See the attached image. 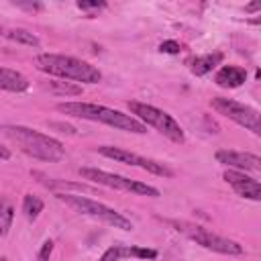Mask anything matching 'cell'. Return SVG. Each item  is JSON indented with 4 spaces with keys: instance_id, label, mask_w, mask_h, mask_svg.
Here are the masks:
<instances>
[{
    "instance_id": "6da1fadb",
    "label": "cell",
    "mask_w": 261,
    "mask_h": 261,
    "mask_svg": "<svg viewBox=\"0 0 261 261\" xmlns=\"http://www.w3.org/2000/svg\"><path fill=\"white\" fill-rule=\"evenodd\" d=\"M0 130L4 137H8L12 143H16V147L22 153H27L33 159L47 161V163H57V161L65 159L63 145L57 139H53L41 130H35V128L22 126V124H2Z\"/></svg>"
},
{
    "instance_id": "7a4b0ae2",
    "label": "cell",
    "mask_w": 261,
    "mask_h": 261,
    "mask_svg": "<svg viewBox=\"0 0 261 261\" xmlns=\"http://www.w3.org/2000/svg\"><path fill=\"white\" fill-rule=\"evenodd\" d=\"M57 110L67 114V116H75V118H86V120H94V122H102L108 126H114L118 130H126V133H135V135H145L147 126L143 122H139L135 116L124 114L120 110L102 106V104H92V102H61L57 104Z\"/></svg>"
},
{
    "instance_id": "3957f363",
    "label": "cell",
    "mask_w": 261,
    "mask_h": 261,
    "mask_svg": "<svg viewBox=\"0 0 261 261\" xmlns=\"http://www.w3.org/2000/svg\"><path fill=\"white\" fill-rule=\"evenodd\" d=\"M35 65L39 71L61 77V80H71V82H82V84H98L102 80V73L96 65L71 57V55H59V53H39L35 57Z\"/></svg>"
},
{
    "instance_id": "277c9868",
    "label": "cell",
    "mask_w": 261,
    "mask_h": 261,
    "mask_svg": "<svg viewBox=\"0 0 261 261\" xmlns=\"http://www.w3.org/2000/svg\"><path fill=\"white\" fill-rule=\"evenodd\" d=\"M57 200H61L63 204H67L69 208H73L75 212L84 214V216H90V218H96V220H102L114 228H122V230H130L133 228V222L122 216L120 212H116L114 208L106 206V204H100L96 200H90L86 196H77V194H67V192H57L55 194Z\"/></svg>"
},
{
    "instance_id": "5b68a950",
    "label": "cell",
    "mask_w": 261,
    "mask_h": 261,
    "mask_svg": "<svg viewBox=\"0 0 261 261\" xmlns=\"http://www.w3.org/2000/svg\"><path fill=\"white\" fill-rule=\"evenodd\" d=\"M128 110H130V116H135L139 122H143L145 126H153L157 128L163 137H167L169 141L173 143H184L186 141V135H184V128L179 126V122L167 114L165 110L161 108H155L151 104H145V102H137V100H130L128 104Z\"/></svg>"
},
{
    "instance_id": "8992f818",
    "label": "cell",
    "mask_w": 261,
    "mask_h": 261,
    "mask_svg": "<svg viewBox=\"0 0 261 261\" xmlns=\"http://www.w3.org/2000/svg\"><path fill=\"white\" fill-rule=\"evenodd\" d=\"M171 226H175V230L184 232L188 239H192L196 245L208 249V251H214V253H220V255H243L245 249L243 245H239L237 241L232 239H226V237H220L200 224H194V222H184V220H169Z\"/></svg>"
},
{
    "instance_id": "52a82bcc",
    "label": "cell",
    "mask_w": 261,
    "mask_h": 261,
    "mask_svg": "<svg viewBox=\"0 0 261 261\" xmlns=\"http://www.w3.org/2000/svg\"><path fill=\"white\" fill-rule=\"evenodd\" d=\"M80 175L84 179L102 184L106 188H114V190H122V192H130V194H141V196H151V198L159 196V190L149 186V184H143V181H137V179H128L124 175L108 173V171H102V169H96V167H80Z\"/></svg>"
},
{
    "instance_id": "ba28073f",
    "label": "cell",
    "mask_w": 261,
    "mask_h": 261,
    "mask_svg": "<svg viewBox=\"0 0 261 261\" xmlns=\"http://www.w3.org/2000/svg\"><path fill=\"white\" fill-rule=\"evenodd\" d=\"M210 104H212V108H214L218 114H222V116L234 120L237 124L245 126V128L251 130L253 135H261L259 112H257L253 106H247V104H243V102H237V100L224 98V96H214V98L210 100Z\"/></svg>"
},
{
    "instance_id": "9c48e42d",
    "label": "cell",
    "mask_w": 261,
    "mask_h": 261,
    "mask_svg": "<svg viewBox=\"0 0 261 261\" xmlns=\"http://www.w3.org/2000/svg\"><path fill=\"white\" fill-rule=\"evenodd\" d=\"M98 151H100V155H104V157H108V159H114V161H118V163H126V165L141 167V169H145V171H149V173H155V175H161V177H171V175H173V171H171L167 165H163V163H159V161H155V159H149V157L130 153V151H126V149H122V147L102 145V147H98Z\"/></svg>"
},
{
    "instance_id": "30bf717a",
    "label": "cell",
    "mask_w": 261,
    "mask_h": 261,
    "mask_svg": "<svg viewBox=\"0 0 261 261\" xmlns=\"http://www.w3.org/2000/svg\"><path fill=\"white\" fill-rule=\"evenodd\" d=\"M216 161L222 165H228L237 171H261V157L255 153H243V151H230L220 149L216 151Z\"/></svg>"
},
{
    "instance_id": "8fae6325",
    "label": "cell",
    "mask_w": 261,
    "mask_h": 261,
    "mask_svg": "<svg viewBox=\"0 0 261 261\" xmlns=\"http://www.w3.org/2000/svg\"><path fill=\"white\" fill-rule=\"evenodd\" d=\"M222 177H224L226 184L232 186V190L239 196L249 198V200H255V202L261 200V186H259V181L253 179V177H249L247 173L237 171V169H226Z\"/></svg>"
},
{
    "instance_id": "7c38bea8",
    "label": "cell",
    "mask_w": 261,
    "mask_h": 261,
    "mask_svg": "<svg viewBox=\"0 0 261 261\" xmlns=\"http://www.w3.org/2000/svg\"><path fill=\"white\" fill-rule=\"evenodd\" d=\"M122 257H135V259H155L157 251L147 247H128V245H112L108 247L98 261H118Z\"/></svg>"
},
{
    "instance_id": "4fadbf2b",
    "label": "cell",
    "mask_w": 261,
    "mask_h": 261,
    "mask_svg": "<svg viewBox=\"0 0 261 261\" xmlns=\"http://www.w3.org/2000/svg\"><path fill=\"white\" fill-rule=\"evenodd\" d=\"M214 82L220 88H239L247 82V69L241 65H222L216 71Z\"/></svg>"
},
{
    "instance_id": "5bb4252c",
    "label": "cell",
    "mask_w": 261,
    "mask_h": 261,
    "mask_svg": "<svg viewBox=\"0 0 261 261\" xmlns=\"http://www.w3.org/2000/svg\"><path fill=\"white\" fill-rule=\"evenodd\" d=\"M27 88H29V80L20 71L0 65V90H6V92H24Z\"/></svg>"
},
{
    "instance_id": "9a60e30c",
    "label": "cell",
    "mask_w": 261,
    "mask_h": 261,
    "mask_svg": "<svg viewBox=\"0 0 261 261\" xmlns=\"http://www.w3.org/2000/svg\"><path fill=\"white\" fill-rule=\"evenodd\" d=\"M222 61V53H208V55H200L192 61V73L194 75H206L208 71H212L216 65H220Z\"/></svg>"
},
{
    "instance_id": "2e32d148",
    "label": "cell",
    "mask_w": 261,
    "mask_h": 261,
    "mask_svg": "<svg viewBox=\"0 0 261 261\" xmlns=\"http://www.w3.org/2000/svg\"><path fill=\"white\" fill-rule=\"evenodd\" d=\"M4 37L10 39V41H14V43L29 45V47H39L41 45L39 37L33 35V33H29V31H24V29H6V35Z\"/></svg>"
},
{
    "instance_id": "e0dca14e",
    "label": "cell",
    "mask_w": 261,
    "mask_h": 261,
    "mask_svg": "<svg viewBox=\"0 0 261 261\" xmlns=\"http://www.w3.org/2000/svg\"><path fill=\"white\" fill-rule=\"evenodd\" d=\"M22 212L29 220H37L39 214L43 212V200L39 196H33V194H27L22 198Z\"/></svg>"
},
{
    "instance_id": "ac0fdd59",
    "label": "cell",
    "mask_w": 261,
    "mask_h": 261,
    "mask_svg": "<svg viewBox=\"0 0 261 261\" xmlns=\"http://www.w3.org/2000/svg\"><path fill=\"white\" fill-rule=\"evenodd\" d=\"M12 218H14V208H12V204H10L4 196H0V237H4V234L10 230Z\"/></svg>"
},
{
    "instance_id": "d6986e66",
    "label": "cell",
    "mask_w": 261,
    "mask_h": 261,
    "mask_svg": "<svg viewBox=\"0 0 261 261\" xmlns=\"http://www.w3.org/2000/svg\"><path fill=\"white\" fill-rule=\"evenodd\" d=\"M51 92L55 94H63V96H80L82 94V86L69 84V82H49Z\"/></svg>"
},
{
    "instance_id": "ffe728a7",
    "label": "cell",
    "mask_w": 261,
    "mask_h": 261,
    "mask_svg": "<svg viewBox=\"0 0 261 261\" xmlns=\"http://www.w3.org/2000/svg\"><path fill=\"white\" fill-rule=\"evenodd\" d=\"M51 253H53V241L47 239V241L41 245V249H39L37 261H49V259H51Z\"/></svg>"
},
{
    "instance_id": "44dd1931",
    "label": "cell",
    "mask_w": 261,
    "mask_h": 261,
    "mask_svg": "<svg viewBox=\"0 0 261 261\" xmlns=\"http://www.w3.org/2000/svg\"><path fill=\"white\" fill-rule=\"evenodd\" d=\"M159 51H163V53H179V43L177 41H163L161 45H159Z\"/></svg>"
},
{
    "instance_id": "7402d4cb",
    "label": "cell",
    "mask_w": 261,
    "mask_h": 261,
    "mask_svg": "<svg viewBox=\"0 0 261 261\" xmlns=\"http://www.w3.org/2000/svg\"><path fill=\"white\" fill-rule=\"evenodd\" d=\"M106 2H77V8L80 10H88V12H94V10H100L104 8Z\"/></svg>"
},
{
    "instance_id": "603a6c76",
    "label": "cell",
    "mask_w": 261,
    "mask_h": 261,
    "mask_svg": "<svg viewBox=\"0 0 261 261\" xmlns=\"http://www.w3.org/2000/svg\"><path fill=\"white\" fill-rule=\"evenodd\" d=\"M53 128H61V133H69V135H75L77 130L71 126V124H63V122H51Z\"/></svg>"
},
{
    "instance_id": "cb8c5ba5",
    "label": "cell",
    "mask_w": 261,
    "mask_h": 261,
    "mask_svg": "<svg viewBox=\"0 0 261 261\" xmlns=\"http://www.w3.org/2000/svg\"><path fill=\"white\" fill-rule=\"evenodd\" d=\"M6 159H10V151L0 145V161H6Z\"/></svg>"
},
{
    "instance_id": "d4e9b609",
    "label": "cell",
    "mask_w": 261,
    "mask_h": 261,
    "mask_svg": "<svg viewBox=\"0 0 261 261\" xmlns=\"http://www.w3.org/2000/svg\"><path fill=\"white\" fill-rule=\"evenodd\" d=\"M18 8H27V10H39L41 4H16Z\"/></svg>"
},
{
    "instance_id": "484cf974",
    "label": "cell",
    "mask_w": 261,
    "mask_h": 261,
    "mask_svg": "<svg viewBox=\"0 0 261 261\" xmlns=\"http://www.w3.org/2000/svg\"><path fill=\"white\" fill-rule=\"evenodd\" d=\"M259 8H261V2H253V4L245 6V10H247V12H255V10H259Z\"/></svg>"
},
{
    "instance_id": "4316f807",
    "label": "cell",
    "mask_w": 261,
    "mask_h": 261,
    "mask_svg": "<svg viewBox=\"0 0 261 261\" xmlns=\"http://www.w3.org/2000/svg\"><path fill=\"white\" fill-rule=\"evenodd\" d=\"M4 35H6V29H4L2 24H0V37H4Z\"/></svg>"
}]
</instances>
